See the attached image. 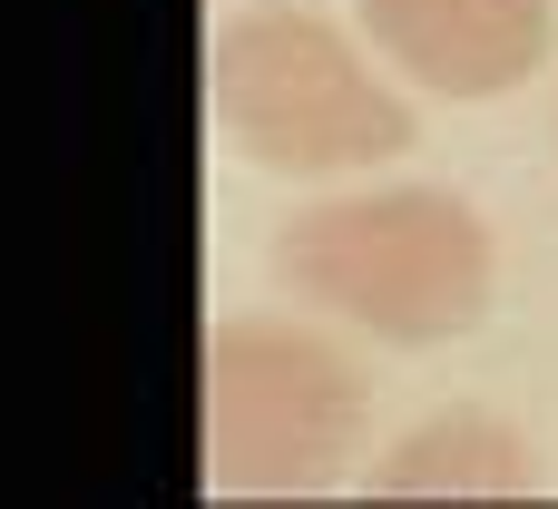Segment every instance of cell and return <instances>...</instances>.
I'll use <instances>...</instances> for the list:
<instances>
[{
  "instance_id": "5b68a950",
  "label": "cell",
  "mask_w": 558,
  "mask_h": 509,
  "mask_svg": "<svg viewBox=\"0 0 558 509\" xmlns=\"http://www.w3.org/2000/svg\"><path fill=\"white\" fill-rule=\"evenodd\" d=\"M530 490H539V451L490 412H441L373 471V500H530Z\"/></svg>"
},
{
  "instance_id": "6da1fadb",
  "label": "cell",
  "mask_w": 558,
  "mask_h": 509,
  "mask_svg": "<svg viewBox=\"0 0 558 509\" xmlns=\"http://www.w3.org/2000/svg\"><path fill=\"white\" fill-rule=\"evenodd\" d=\"M284 275L383 343H461L490 314V235L441 186L304 206L284 226Z\"/></svg>"
},
{
  "instance_id": "7a4b0ae2",
  "label": "cell",
  "mask_w": 558,
  "mask_h": 509,
  "mask_svg": "<svg viewBox=\"0 0 558 509\" xmlns=\"http://www.w3.org/2000/svg\"><path fill=\"white\" fill-rule=\"evenodd\" d=\"M206 88H216L226 137L265 167H294V177H343V167H373V157L412 147V108L343 49L333 20L284 10V0L235 10L216 29Z\"/></svg>"
},
{
  "instance_id": "3957f363",
  "label": "cell",
  "mask_w": 558,
  "mask_h": 509,
  "mask_svg": "<svg viewBox=\"0 0 558 509\" xmlns=\"http://www.w3.org/2000/svg\"><path fill=\"white\" fill-rule=\"evenodd\" d=\"M363 441V383L333 343L294 324H216L206 334V481L304 500L333 490Z\"/></svg>"
},
{
  "instance_id": "277c9868",
  "label": "cell",
  "mask_w": 558,
  "mask_h": 509,
  "mask_svg": "<svg viewBox=\"0 0 558 509\" xmlns=\"http://www.w3.org/2000/svg\"><path fill=\"white\" fill-rule=\"evenodd\" d=\"M363 29L441 98H500L549 49V0H363Z\"/></svg>"
}]
</instances>
